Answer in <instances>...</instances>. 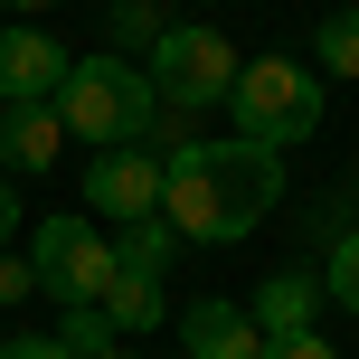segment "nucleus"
Returning <instances> with one entry per match:
<instances>
[{
  "instance_id": "nucleus-1",
  "label": "nucleus",
  "mask_w": 359,
  "mask_h": 359,
  "mask_svg": "<svg viewBox=\"0 0 359 359\" xmlns=\"http://www.w3.org/2000/svg\"><path fill=\"white\" fill-rule=\"evenodd\" d=\"M170 180H161V217L180 227V246H236V236L265 227V208L284 198V151L246 142V133H227V142H170L161 151Z\"/></svg>"
},
{
  "instance_id": "nucleus-2",
  "label": "nucleus",
  "mask_w": 359,
  "mask_h": 359,
  "mask_svg": "<svg viewBox=\"0 0 359 359\" xmlns=\"http://www.w3.org/2000/svg\"><path fill=\"white\" fill-rule=\"evenodd\" d=\"M151 114H161V95H151V76L133 67V57H76L67 86H57V123H67L76 142H95V151L151 142Z\"/></svg>"
},
{
  "instance_id": "nucleus-3",
  "label": "nucleus",
  "mask_w": 359,
  "mask_h": 359,
  "mask_svg": "<svg viewBox=\"0 0 359 359\" xmlns=\"http://www.w3.org/2000/svg\"><path fill=\"white\" fill-rule=\"evenodd\" d=\"M227 114H236V133H246V142L293 151V142H312V133H322V76H312L303 57H246V67H236V86H227Z\"/></svg>"
},
{
  "instance_id": "nucleus-4",
  "label": "nucleus",
  "mask_w": 359,
  "mask_h": 359,
  "mask_svg": "<svg viewBox=\"0 0 359 359\" xmlns=\"http://www.w3.org/2000/svg\"><path fill=\"white\" fill-rule=\"evenodd\" d=\"M151 95H161V114H180V123H189V114H208V104H227V86H236V67H246V57L227 48V29H198V19H170L161 38H151Z\"/></svg>"
},
{
  "instance_id": "nucleus-5",
  "label": "nucleus",
  "mask_w": 359,
  "mask_h": 359,
  "mask_svg": "<svg viewBox=\"0 0 359 359\" xmlns=\"http://www.w3.org/2000/svg\"><path fill=\"white\" fill-rule=\"evenodd\" d=\"M29 265H38V293H57V312L104 303V284H114V236H104V227H86L76 208H57V217H38Z\"/></svg>"
},
{
  "instance_id": "nucleus-6",
  "label": "nucleus",
  "mask_w": 359,
  "mask_h": 359,
  "mask_svg": "<svg viewBox=\"0 0 359 359\" xmlns=\"http://www.w3.org/2000/svg\"><path fill=\"white\" fill-rule=\"evenodd\" d=\"M161 142H114V151H95L86 161V208H104L114 227H133V217H161Z\"/></svg>"
},
{
  "instance_id": "nucleus-7",
  "label": "nucleus",
  "mask_w": 359,
  "mask_h": 359,
  "mask_svg": "<svg viewBox=\"0 0 359 359\" xmlns=\"http://www.w3.org/2000/svg\"><path fill=\"white\" fill-rule=\"evenodd\" d=\"M67 67H76V57L57 48L48 29H0V114H10V104H57Z\"/></svg>"
},
{
  "instance_id": "nucleus-8",
  "label": "nucleus",
  "mask_w": 359,
  "mask_h": 359,
  "mask_svg": "<svg viewBox=\"0 0 359 359\" xmlns=\"http://www.w3.org/2000/svg\"><path fill=\"white\" fill-rule=\"evenodd\" d=\"M180 341H189V359H265L255 312H246V303H227V293H208V303L180 312Z\"/></svg>"
},
{
  "instance_id": "nucleus-9",
  "label": "nucleus",
  "mask_w": 359,
  "mask_h": 359,
  "mask_svg": "<svg viewBox=\"0 0 359 359\" xmlns=\"http://www.w3.org/2000/svg\"><path fill=\"white\" fill-rule=\"evenodd\" d=\"M57 151H67L57 104H10V114H0V180H38V170H57Z\"/></svg>"
},
{
  "instance_id": "nucleus-10",
  "label": "nucleus",
  "mask_w": 359,
  "mask_h": 359,
  "mask_svg": "<svg viewBox=\"0 0 359 359\" xmlns=\"http://www.w3.org/2000/svg\"><path fill=\"white\" fill-rule=\"evenodd\" d=\"M331 293H322V274H303V265H284V274H265V284L246 293V312H255V331L265 341H293V331H312V312H322Z\"/></svg>"
},
{
  "instance_id": "nucleus-11",
  "label": "nucleus",
  "mask_w": 359,
  "mask_h": 359,
  "mask_svg": "<svg viewBox=\"0 0 359 359\" xmlns=\"http://www.w3.org/2000/svg\"><path fill=\"white\" fill-rule=\"evenodd\" d=\"M104 322H114V341L151 331V322H161V274H142V265H114V284H104Z\"/></svg>"
},
{
  "instance_id": "nucleus-12",
  "label": "nucleus",
  "mask_w": 359,
  "mask_h": 359,
  "mask_svg": "<svg viewBox=\"0 0 359 359\" xmlns=\"http://www.w3.org/2000/svg\"><path fill=\"white\" fill-rule=\"evenodd\" d=\"M170 255H180V227H170V217H133V227L114 236V265H142V274H170Z\"/></svg>"
},
{
  "instance_id": "nucleus-13",
  "label": "nucleus",
  "mask_w": 359,
  "mask_h": 359,
  "mask_svg": "<svg viewBox=\"0 0 359 359\" xmlns=\"http://www.w3.org/2000/svg\"><path fill=\"white\" fill-rule=\"evenodd\" d=\"M312 57H322V76H359V0L312 29Z\"/></svg>"
},
{
  "instance_id": "nucleus-14",
  "label": "nucleus",
  "mask_w": 359,
  "mask_h": 359,
  "mask_svg": "<svg viewBox=\"0 0 359 359\" xmlns=\"http://www.w3.org/2000/svg\"><path fill=\"white\" fill-rule=\"evenodd\" d=\"M322 293L341 312H359V227H331V246H322Z\"/></svg>"
},
{
  "instance_id": "nucleus-15",
  "label": "nucleus",
  "mask_w": 359,
  "mask_h": 359,
  "mask_svg": "<svg viewBox=\"0 0 359 359\" xmlns=\"http://www.w3.org/2000/svg\"><path fill=\"white\" fill-rule=\"evenodd\" d=\"M57 341H67L76 359H95V350H114V322H104V303H76L67 322H57Z\"/></svg>"
},
{
  "instance_id": "nucleus-16",
  "label": "nucleus",
  "mask_w": 359,
  "mask_h": 359,
  "mask_svg": "<svg viewBox=\"0 0 359 359\" xmlns=\"http://www.w3.org/2000/svg\"><path fill=\"white\" fill-rule=\"evenodd\" d=\"M19 293H38V265H29V255H10V246H0V303H19Z\"/></svg>"
},
{
  "instance_id": "nucleus-17",
  "label": "nucleus",
  "mask_w": 359,
  "mask_h": 359,
  "mask_svg": "<svg viewBox=\"0 0 359 359\" xmlns=\"http://www.w3.org/2000/svg\"><path fill=\"white\" fill-rule=\"evenodd\" d=\"M114 29H123V38H161V29H170V19H161V10H151V0H123V10H114Z\"/></svg>"
},
{
  "instance_id": "nucleus-18",
  "label": "nucleus",
  "mask_w": 359,
  "mask_h": 359,
  "mask_svg": "<svg viewBox=\"0 0 359 359\" xmlns=\"http://www.w3.org/2000/svg\"><path fill=\"white\" fill-rule=\"evenodd\" d=\"M0 359H76V350L48 341V331H19V341H0Z\"/></svg>"
},
{
  "instance_id": "nucleus-19",
  "label": "nucleus",
  "mask_w": 359,
  "mask_h": 359,
  "mask_svg": "<svg viewBox=\"0 0 359 359\" xmlns=\"http://www.w3.org/2000/svg\"><path fill=\"white\" fill-rule=\"evenodd\" d=\"M265 359H341V350H331L322 331H293V341H265Z\"/></svg>"
},
{
  "instance_id": "nucleus-20",
  "label": "nucleus",
  "mask_w": 359,
  "mask_h": 359,
  "mask_svg": "<svg viewBox=\"0 0 359 359\" xmlns=\"http://www.w3.org/2000/svg\"><path fill=\"white\" fill-rule=\"evenodd\" d=\"M10 227H19V189L0 180V246H10Z\"/></svg>"
},
{
  "instance_id": "nucleus-21",
  "label": "nucleus",
  "mask_w": 359,
  "mask_h": 359,
  "mask_svg": "<svg viewBox=\"0 0 359 359\" xmlns=\"http://www.w3.org/2000/svg\"><path fill=\"white\" fill-rule=\"evenodd\" d=\"M95 359H142V350H133V341H114V350H95Z\"/></svg>"
},
{
  "instance_id": "nucleus-22",
  "label": "nucleus",
  "mask_w": 359,
  "mask_h": 359,
  "mask_svg": "<svg viewBox=\"0 0 359 359\" xmlns=\"http://www.w3.org/2000/svg\"><path fill=\"white\" fill-rule=\"evenodd\" d=\"M10 10H57V0H10Z\"/></svg>"
}]
</instances>
